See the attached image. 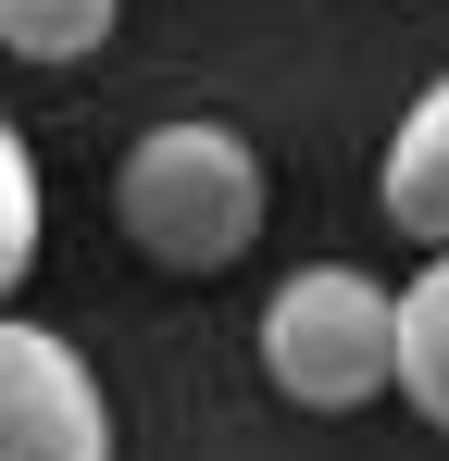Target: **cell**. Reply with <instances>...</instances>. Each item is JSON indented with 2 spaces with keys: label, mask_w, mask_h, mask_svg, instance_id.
I'll return each mask as SVG.
<instances>
[{
  "label": "cell",
  "mask_w": 449,
  "mask_h": 461,
  "mask_svg": "<svg viewBox=\"0 0 449 461\" xmlns=\"http://www.w3.org/2000/svg\"><path fill=\"white\" fill-rule=\"evenodd\" d=\"M113 212L138 237L150 262H175V275H224L250 237H262V150L213 125V113H175V125H150L125 175H113Z\"/></svg>",
  "instance_id": "1"
},
{
  "label": "cell",
  "mask_w": 449,
  "mask_h": 461,
  "mask_svg": "<svg viewBox=\"0 0 449 461\" xmlns=\"http://www.w3.org/2000/svg\"><path fill=\"white\" fill-rule=\"evenodd\" d=\"M262 375L288 386L299 411H362L399 386V300L362 262H299L262 300Z\"/></svg>",
  "instance_id": "2"
},
{
  "label": "cell",
  "mask_w": 449,
  "mask_h": 461,
  "mask_svg": "<svg viewBox=\"0 0 449 461\" xmlns=\"http://www.w3.org/2000/svg\"><path fill=\"white\" fill-rule=\"evenodd\" d=\"M0 461H113V399L50 324L0 337Z\"/></svg>",
  "instance_id": "3"
},
{
  "label": "cell",
  "mask_w": 449,
  "mask_h": 461,
  "mask_svg": "<svg viewBox=\"0 0 449 461\" xmlns=\"http://www.w3.org/2000/svg\"><path fill=\"white\" fill-rule=\"evenodd\" d=\"M374 200H387V225H399V237L449 249V76L399 113V138H387V162H374Z\"/></svg>",
  "instance_id": "4"
},
{
  "label": "cell",
  "mask_w": 449,
  "mask_h": 461,
  "mask_svg": "<svg viewBox=\"0 0 449 461\" xmlns=\"http://www.w3.org/2000/svg\"><path fill=\"white\" fill-rule=\"evenodd\" d=\"M399 399L449 437V249L399 287Z\"/></svg>",
  "instance_id": "5"
},
{
  "label": "cell",
  "mask_w": 449,
  "mask_h": 461,
  "mask_svg": "<svg viewBox=\"0 0 449 461\" xmlns=\"http://www.w3.org/2000/svg\"><path fill=\"white\" fill-rule=\"evenodd\" d=\"M113 13L125 0H0V50L13 63H87L113 38Z\"/></svg>",
  "instance_id": "6"
},
{
  "label": "cell",
  "mask_w": 449,
  "mask_h": 461,
  "mask_svg": "<svg viewBox=\"0 0 449 461\" xmlns=\"http://www.w3.org/2000/svg\"><path fill=\"white\" fill-rule=\"evenodd\" d=\"M38 275V150L0 138V287Z\"/></svg>",
  "instance_id": "7"
}]
</instances>
